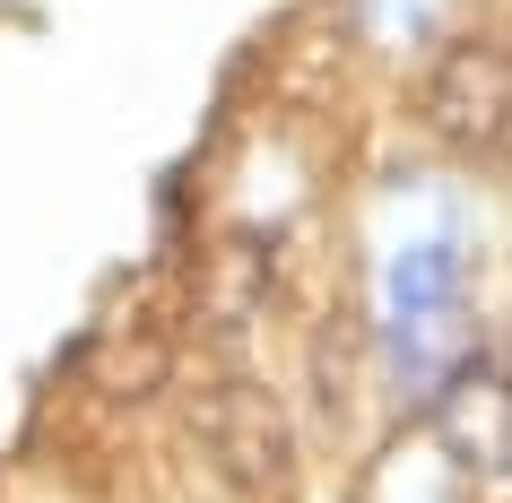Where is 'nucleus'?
Here are the masks:
<instances>
[{
	"label": "nucleus",
	"instance_id": "nucleus-1",
	"mask_svg": "<svg viewBox=\"0 0 512 503\" xmlns=\"http://www.w3.org/2000/svg\"><path fill=\"white\" fill-rule=\"evenodd\" d=\"M191 443L209 451V469L226 486H243V495H270L296 469V425L261 382H209L191 399Z\"/></svg>",
	"mask_w": 512,
	"mask_h": 503
},
{
	"label": "nucleus",
	"instance_id": "nucleus-2",
	"mask_svg": "<svg viewBox=\"0 0 512 503\" xmlns=\"http://www.w3.org/2000/svg\"><path fill=\"white\" fill-rule=\"evenodd\" d=\"M426 122L460 157L512 148V53L504 44H486V35L443 44V61L426 70Z\"/></svg>",
	"mask_w": 512,
	"mask_h": 503
},
{
	"label": "nucleus",
	"instance_id": "nucleus-3",
	"mask_svg": "<svg viewBox=\"0 0 512 503\" xmlns=\"http://www.w3.org/2000/svg\"><path fill=\"white\" fill-rule=\"evenodd\" d=\"M434 451L452 469L504 486L512 477V373L504 365H460L434 399Z\"/></svg>",
	"mask_w": 512,
	"mask_h": 503
},
{
	"label": "nucleus",
	"instance_id": "nucleus-4",
	"mask_svg": "<svg viewBox=\"0 0 512 503\" xmlns=\"http://www.w3.org/2000/svg\"><path fill=\"white\" fill-rule=\"evenodd\" d=\"M382 18V35H408V27H426L434 18V0H365V27Z\"/></svg>",
	"mask_w": 512,
	"mask_h": 503
},
{
	"label": "nucleus",
	"instance_id": "nucleus-5",
	"mask_svg": "<svg viewBox=\"0 0 512 503\" xmlns=\"http://www.w3.org/2000/svg\"><path fill=\"white\" fill-rule=\"evenodd\" d=\"M504 373H512V365H504Z\"/></svg>",
	"mask_w": 512,
	"mask_h": 503
}]
</instances>
